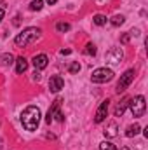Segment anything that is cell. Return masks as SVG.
<instances>
[{
	"label": "cell",
	"mask_w": 148,
	"mask_h": 150,
	"mask_svg": "<svg viewBox=\"0 0 148 150\" xmlns=\"http://www.w3.org/2000/svg\"><path fill=\"white\" fill-rule=\"evenodd\" d=\"M4 16H5V11H4V9H0V21L4 19Z\"/></svg>",
	"instance_id": "484cf974"
},
{
	"label": "cell",
	"mask_w": 148,
	"mask_h": 150,
	"mask_svg": "<svg viewBox=\"0 0 148 150\" xmlns=\"http://www.w3.org/2000/svg\"><path fill=\"white\" fill-rule=\"evenodd\" d=\"M40 122V110L37 107H28L21 113V124L26 131H35Z\"/></svg>",
	"instance_id": "6da1fadb"
},
{
	"label": "cell",
	"mask_w": 148,
	"mask_h": 150,
	"mask_svg": "<svg viewBox=\"0 0 148 150\" xmlns=\"http://www.w3.org/2000/svg\"><path fill=\"white\" fill-rule=\"evenodd\" d=\"M124 21H125L124 16H118V14L111 18V25H113V26H120V25H124Z\"/></svg>",
	"instance_id": "ac0fdd59"
},
{
	"label": "cell",
	"mask_w": 148,
	"mask_h": 150,
	"mask_svg": "<svg viewBox=\"0 0 148 150\" xmlns=\"http://www.w3.org/2000/svg\"><path fill=\"white\" fill-rule=\"evenodd\" d=\"M38 33H40L38 28H26L21 33H18V37L14 38V42H16L18 47H26V45H30V44H33L37 40Z\"/></svg>",
	"instance_id": "7a4b0ae2"
},
{
	"label": "cell",
	"mask_w": 148,
	"mask_h": 150,
	"mask_svg": "<svg viewBox=\"0 0 148 150\" xmlns=\"http://www.w3.org/2000/svg\"><path fill=\"white\" fill-rule=\"evenodd\" d=\"M105 136H106V138L117 136V122H111L110 126H108V129H105Z\"/></svg>",
	"instance_id": "9a60e30c"
},
{
	"label": "cell",
	"mask_w": 148,
	"mask_h": 150,
	"mask_svg": "<svg viewBox=\"0 0 148 150\" xmlns=\"http://www.w3.org/2000/svg\"><path fill=\"white\" fill-rule=\"evenodd\" d=\"M134 75H136L134 68L127 70L125 74L122 75V77H120V80H118V84H117V89H115V91H117L118 94H120V93H124V91H125V89H127V87L131 86V82L134 80Z\"/></svg>",
	"instance_id": "5b68a950"
},
{
	"label": "cell",
	"mask_w": 148,
	"mask_h": 150,
	"mask_svg": "<svg viewBox=\"0 0 148 150\" xmlns=\"http://www.w3.org/2000/svg\"><path fill=\"white\" fill-rule=\"evenodd\" d=\"M63 86H65V80H63V77H61V75H52V77L49 79V89H51L52 93L61 91V89H63Z\"/></svg>",
	"instance_id": "52a82bcc"
},
{
	"label": "cell",
	"mask_w": 148,
	"mask_h": 150,
	"mask_svg": "<svg viewBox=\"0 0 148 150\" xmlns=\"http://www.w3.org/2000/svg\"><path fill=\"white\" fill-rule=\"evenodd\" d=\"M127 42H129V35H124L122 37V44H127Z\"/></svg>",
	"instance_id": "603a6c76"
},
{
	"label": "cell",
	"mask_w": 148,
	"mask_h": 150,
	"mask_svg": "<svg viewBox=\"0 0 148 150\" xmlns=\"http://www.w3.org/2000/svg\"><path fill=\"white\" fill-rule=\"evenodd\" d=\"M61 103H63V100H61V98H58V100L52 103V107L49 108L47 117H45V122H47V124H51V120H52V119H54V117L59 113V107H61Z\"/></svg>",
	"instance_id": "ba28073f"
},
{
	"label": "cell",
	"mask_w": 148,
	"mask_h": 150,
	"mask_svg": "<svg viewBox=\"0 0 148 150\" xmlns=\"http://www.w3.org/2000/svg\"><path fill=\"white\" fill-rule=\"evenodd\" d=\"M127 105H129V98H124V100L115 107V115H117V117H122V113H124V110H125Z\"/></svg>",
	"instance_id": "7c38bea8"
},
{
	"label": "cell",
	"mask_w": 148,
	"mask_h": 150,
	"mask_svg": "<svg viewBox=\"0 0 148 150\" xmlns=\"http://www.w3.org/2000/svg\"><path fill=\"white\" fill-rule=\"evenodd\" d=\"M99 150H117V147L110 143V142H103L101 145H99Z\"/></svg>",
	"instance_id": "ffe728a7"
},
{
	"label": "cell",
	"mask_w": 148,
	"mask_h": 150,
	"mask_svg": "<svg viewBox=\"0 0 148 150\" xmlns=\"http://www.w3.org/2000/svg\"><path fill=\"white\" fill-rule=\"evenodd\" d=\"M78 70H80V65H78V61L72 63V65H70V68H68V72H70V74H77Z\"/></svg>",
	"instance_id": "7402d4cb"
},
{
	"label": "cell",
	"mask_w": 148,
	"mask_h": 150,
	"mask_svg": "<svg viewBox=\"0 0 148 150\" xmlns=\"http://www.w3.org/2000/svg\"><path fill=\"white\" fill-rule=\"evenodd\" d=\"M85 52H87L89 56H94V54H96V45H94V44H87Z\"/></svg>",
	"instance_id": "44dd1931"
},
{
	"label": "cell",
	"mask_w": 148,
	"mask_h": 150,
	"mask_svg": "<svg viewBox=\"0 0 148 150\" xmlns=\"http://www.w3.org/2000/svg\"><path fill=\"white\" fill-rule=\"evenodd\" d=\"M108 107H110V101L108 100H105V101H101V105H99V108H98V112L94 115V122H103L105 119H106V115H108Z\"/></svg>",
	"instance_id": "8992f818"
},
{
	"label": "cell",
	"mask_w": 148,
	"mask_h": 150,
	"mask_svg": "<svg viewBox=\"0 0 148 150\" xmlns=\"http://www.w3.org/2000/svg\"><path fill=\"white\" fill-rule=\"evenodd\" d=\"M28 70V61L21 56V58H18L16 59V72L18 74H23V72H26Z\"/></svg>",
	"instance_id": "8fae6325"
},
{
	"label": "cell",
	"mask_w": 148,
	"mask_h": 150,
	"mask_svg": "<svg viewBox=\"0 0 148 150\" xmlns=\"http://www.w3.org/2000/svg\"><path fill=\"white\" fill-rule=\"evenodd\" d=\"M70 52H72L70 49H61V54H63V56H65V54H70Z\"/></svg>",
	"instance_id": "cb8c5ba5"
},
{
	"label": "cell",
	"mask_w": 148,
	"mask_h": 150,
	"mask_svg": "<svg viewBox=\"0 0 148 150\" xmlns=\"http://www.w3.org/2000/svg\"><path fill=\"white\" fill-rule=\"evenodd\" d=\"M106 59H108V63H111V65L120 63V59H122V51H120V49H111L110 52L106 54Z\"/></svg>",
	"instance_id": "30bf717a"
},
{
	"label": "cell",
	"mask_w": 148,
	"mask_h": 150,
	"mask_svg": "<svg viewBox=\"0 0 148 150\" xmlns=\"http://www.w3.org/2000/svg\"><path fill=\"white\" fill-rule=\"evenodd\" d=\"M129 107H131V112H132V115H134V117H143V115H145V110H147L145 98H143L141 94H138L134 100H131Z\"/></svg>",
	"instance_id": "3957f363"
},
{
	"label": "cell",
	"mask_w": 148,
	"mask_h": 150,
	"mask_svg": "<svg viewBox=\"0 0 148 150\" xmlns=\"http://www.w3.org/2000/svg\"><path fill=\"white\" fill-rule=\"evenodd\" d=\"M2 2H4V0H0V4H2Z\"/></svg>",
	"instance_id": "f546056e"
},
{
	"label": "cell",
	"mask_w": 148,
	"mask_h": 150,
	"mask_svg": "<svg viewBox=\"0 0 148 150\" xmlns=\"http://www.w3.org/2000/svg\"><path fill=\"white\" fill-rule=\"evenodd\" d=\"M33 80H40V74H38V72L33 74Z\"/></svg>",
	"instance_id": "d4e9b609"
},
{
	"label": "cell",
	"mask_w": 148,
	"mask_h": 150,
	"mask_svg": "<svg viewBox=\"0 0 148 150\" xmlns=\"http://www.w3.org/2000/svg\"><path fill=\"white\" fill-rule=\"evenodd\" d=\"M113 79V72L110 68H98L94 70L92 75H91V80L96 82V84H105V82H110Z\"/></svg>",
	"instance_id": "277c9868"
},
{
	"label": "cell",
	"mask_w": 148,
	"mask_h": 150,
	"mask_svg": "<svg viewBox=\"0 0 148 150\" xmlns=\"http://www.w3.org/2000/svg\"><path fill=\"white\" fill-rule=\"evenodd\" d=\"M47 63H49V58L45 54H35L33 56V67L37 70H44L47 67Z\"/></svg>",
	"instance_id": "9c48e42d"
},
{
	"label": "cell",
	"mask_w": 148,
	"mask_h": 150,
	"mask_svg": "<svg viewBox=\"0 0 148 150\" xmlns=\"http://www.w3.org/2000/svg\"><path fill=\"white\" fill-rule=\"evenodd\" d=\"M14 63V56L12 54H2L0 56V67H9V65H12Z\"/></svg>",
	"instance_id": "4fadbf2b"
},
{
	"label": "cell",
	"mask_w": 148,
	"mask_h": 150,
	"mask_svg": "<svg viewBox=\"0 0 148 150\" xmlns=\"http://www.w3.org/2000/svg\"><path fill=\"white\" fill-rule=\"evenodd\" d=\"M56 30H58L59 33H65V32H68V30H70V25H68V23H63V21H59V23L56 25Z\"/></svg>",
	"instance_id": "e0dca14e"
},
{
	"label": "cell",
	"mask_w": 148,
	"mask_h": 150,
	"mask_svg": "<svg viewBox=\"0 0 148 150\" xmlns=\"http://www.w3.org/2000/svg\"><path fill=\"white\" fill-rule=\"evenodd\" d=\"M140 129H141V127H140V124H132V126H129V127H127L125 136H127V138H132V136H136V134L140 133Z\"/></svg>",
	"instance_id": "5bb4252c"
},
{
	"label": "cell",
	"mask_w": 148,
	"mask_h": 150,
	"mask_svg": "<svg viewBox=\"0 0 148 150\" xmlns=\"http://www.w3.org/2000/svg\"><path fill=\"white\" fill-rule=\"evenodd\" d=\"M4 149V140H2V138H0V150Z\"/></svg>",
	"instance_id": "83f0119b"
},
{
	"label": "cell",
	"mask_w": 148,
	"mask_h": 150,
	"mask_svg": "<svg viewBox=\"0 0 148 150\" xmlns=\"http://www.w3.org/2000/svg\"><path fill=\"white\" fill-rule=\"evenodd\" d=\"M120 150H131V149H129V147H122Z\"/></svg>",
	"instance_id": "f1b7e54d"
},
{
	"label": "cell",
	"mask_w": 148,
	"mask_h": 150,
	"mask_svg": "<svg viewBox=\"0 0 148 150\" xmlns=\"http://www.w3.org/2000/svg\"><path fill=\"white\" fill-rule=\"evenodd\" d=\"M92 21H94V25L103 26V25H106V16H103V14H96V16L92 18Z\"/></svg>",
	"instance_id": "2e32d148"
},
{
	"label": "cell",
	"mask_w": 148,
	"mask_h": 150,
	"mask_svg": "<svg viewBox=\"0 0 148 150\" xmlns=\"http://www.w3.org/2000/svg\"><path fill=\"white\" fill-rule=\"evenodd\" d=\"M45 2H47L49 5H54V4H56V0H45Z\"/></svg>",
	"instance_id": "4316f807"
},
{
	"label": "cell",
	"mask_w": 148,
	"mask_h": 150,
	"mask_svg": "<svg viewBox=\"0 0 148 150\" xmlns=\"http://www.w3.org/2000/svg\"><path fill=\"white\" fill-rule=\"evenodd\" d=\"M44 7V0H33L32 4H30V9L32 11H40Z\"/></svg>",
	"instance_id": "d6986e66"
}]
</instances>
